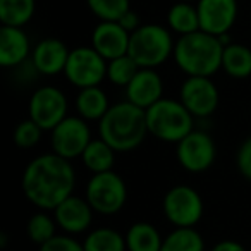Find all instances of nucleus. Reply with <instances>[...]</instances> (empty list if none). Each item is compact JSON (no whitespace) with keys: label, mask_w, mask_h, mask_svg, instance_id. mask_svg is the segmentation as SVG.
<instances>
[{"label":"nucleus","mask_w":251,"mask_h":251,"mask_svg":"<svg viewBox=\"0 0 251 251\" xmlns=\"http://www.w3.org/2000/svg\"><path fill=\"white\" fill-rule=\"evenodd\" d=\"M222 71L234 79H246L251 76V49L243 43H230L224 47Z\"/></svg>","instance_id":"412c9836"},{"label":"nucleus","mask_w":251,"mask_h":251,"mask_svg":"<svg viewBox=\"0 0 251 251\" xmlns=\"http://www.w3.org/2000/svg\"><path fill=\"white\" fill-rule=\"evenodd\" d=\"M84 198L98 215H115L127 201V186L117 172H100L88 181Z\"/></svg>","instance_id":"423d86ee"},{"label":"nucleus","mask_w":251,"mask_h":251,"mask_svg":"<svg viewBox=\"0 0 251 251\" xmlns=\"http://www.w3.org/2000/svg\"><path fill=\"white\" fill-rule=\"evenodd\" d=\"M148 134L164 143L177 145L186 134L195 129V117L191 112L174 98H162L147 108Z\"/></svg>","instance_id":"20e7f679"},{"label":"nucleus","mask_w":251,"mask_h":251,"mask_svg":"<svg viewBox=\"0 0 251 251\" xmlns=\"http://www.w3.org/2000/svg\"><path fill=\"white\" fill-rule=\"evenodd\" d=\"M38 251H84V246L71 234H57L45 244H42Z\"/></svg>","instance_id":"7c9ffc66"},{"label":"nucleus","mask_w":251,"mask_h":251,"mask_svg":"<svg viewBox=\"0 0 251 251\" xmlns=\"http://www.w3.org/2000/svg\"><path fill=\"white\" fill-rule=\"evenodd\" d=\"M224 45L219 36L206 31L189 33L179 36L174 47V60L186 76H206L212 77L219 69H222Z\"/></svg>","instance_id":"7ed1b4c3"},{"label":"nucleus","mask_w":251,"mask_h":251,"mask_svg":"<svg viewBox=\"0 0 251 251\" xmlns=\"http://www.w3.org/2000/svg\"><path fill=\"white\" fill-rule=\"evenodd\" d=\"M126 90V100L140 108H150L164 98V81L155 69L141 67Z\"/></svg>","instance_id":"dca6fc26"},{"label":"nucleus","mask_w":251,"mask_h":251,"mask_svg":"<svg viewBox=\"0 0 251 251\" xmlns=\"http://www.w3.org/2000/svg\"><path fill=\"white\" fill-rule=\"evenodd\" d=\"M107 64L108 60H105L91 45L76 47L71 50L62 74L73 86L79 90L100 86L101 81L107 77Z\"/></svg>","instance_id":"6e6552de"},{"label":"nucleus","mask_w":251,"mask_h":251,"mask_svg":"<svg viewBox=\"0 0 251 251\" xmlns=\"http://www.w3.org/2000/svg\"><path fill=\"white\" fill-rule=\"evenodd\" d=\"M91 129L88 121L81 115H67L64 121L50 131V147L52 151L67 160L81 158L83 151L90 145Z\"/></svg>","instance_id":"1a4fd4ad"},{"label":"nucleus","mask_w":251,"mask_h":251,"mask_svg":"<svg viewBox=\"0 0 251 251\" xmlns=\"http://www.w3.org/2000/svg\"><path fill=\"white\" fill-rule=\"evenodd\" d=\"M115 153L117 151L107 141H103L98 136L90 141L86 150L81 155V160H83V165L91 174H100V172H107L114 169Z\"/></svg>","instance_id":"4be33fe9"},{"label":"nucleus","mask_w":251,"mask_h":251,"mask_svg":"<svg viewBox=\"0 0 251 251\" xmlns=\"http://www.w3.org/2000/svg\"><path fill=\"white\" fill-rule=\"evenodd\" d=\"M67 110H69V101L66 93L50 84L33 91L28 101L29 119H33L43 131H52L60 121L69 115Z\"/></svg>","instance_id":"9d476101"},{"label":"nucleus","mask_w":251,"mask_h":251,"mask_svg":"<svg viewBox=\"0 0 251 251\" xmlns=\"http://www.w3.org/2000/svg\"><path fill=\"white\" fill-rule=\"evenodd\" d=\"M181 2H196V0H181Z\"/></svg>","instance_id":"c9c22d12"},{"label":"nucleus","mask_w":251,"mask_h":251,"mask_svg":"<svg viewBox=\"0 0 251 251\" xmlns=\"http://www.w3.org/2000/svg\"><path fill=\"white\" fill-rule=\"evenodd\" d=\"M42 134H43V129L33 121V119H25V121H21L14 127L12 138H14V143L18 145L19 148L29 150V148L36 147V145L40 143Z\"/></svg>","instance_id":"c756f323"},{"label":"nucleus","mask_w":251,"mask_h":251,"mask_svg":"<svg viewBox=\"0 0 251 251\" xmlns=\"http://www.w3.org/2000/svg\"><path fill=\"white\" fill-rule=\"evenodd\" d=\"M162 210L174 227H195L201 220L205 203L200 193L188 184H177L165 193Z\"/></svg>","instance_id":"0eeeda50"},{"label":"nucleus","mask_w":251,"mask_h":251,"mask_svg":"<svg viewBox=\"0 0 251 251\" xmlns=\"http://www.w3.org/2000/svg\"><path fill=\"white\" fill-rule=\"evenodd\" d=\"M176 157L184 171L191 174H201L213 165L217 157V147L208 133L193 129L176 147Z\"/></svg>","instance_id":"9b49d317"},{"label":"nucleus","mask_w":251,"mask_h":251,"mask_svg":"<svg viewBox=\"0 0 251 251\" xmlns=\"http://www.w3.org/2000/svg\"><path fill=\"white\" fill-rule=\"evenodd\" d=\"M210 251H246V248L234 239H224L220 243H217Z\"/></svg>","instance_id":"72a5a7b5"},{"label":"nucleus","mask_w":251,"mask_h":251,"mask_svg":"<svg viewBox=\"0 0 251 251\" xmlns=\"http://www.w3.org/2000/svg\"><path fill=\"white\" fill-rule=\"evenodd\" d=\"M236 164H237V169H239L241 176L251 182V136L246 138V140L241 143L239 150H237V155H236Z\"/></svg>","instance_id":"2f4dec72"},{"label":"nucleus","mask_w":251,"mask_h":251,"mask_svg":"<svg viewBox=\"0 0 251 251\" xmlns=\"http://www.w3.org/2000/svg\"><path fill=\"white\" fill-rule=\"evenodd\" d=\"M148 134L147 110L131 101H117L98 121V136L115 151H133Z\"/></svg>","instance_id":"f03ea898"},{"label":"nucleus","mask_w":251,"mask_h":251,"mask_svg":"<svg viewBox=\"0 0 251 251\" xmlns=\"http://www.w3.org/2000/svg\"><path fill=\"white\" fill-rule=\"evenodd\" d=\"M119 25H121L122 28L126 29V31L134 33L141 26V19H140V16H138L136 12L133 11V9H129V11L126 12V14L122 16L121 19H119Z\"/></svg>","instance_id":"473e14b6"},{"label":"nucleus","mask_w":251,"mask_h":251,"mask_svg":"<svg viewBox=\"0 0 251 251\" xmlns=\"http://www.w3.org/2000/svg\"><path fill=\"white\" fill-rule=\"evenodd\" d=\"M160 251H205V241L195 227H176L164 237Z\"/></svg>","instance_id":"a878e982"},{"label":"nucleus","mask_w":251,"mask_h":251,"mask_svg":"<svg viewBox=\"0 0 251 251\" xmlns=\"http://www.w3.org/2000/svg\"><path fill=\"white\" fill-rule=\"evenodd\" d=\"M33 47L26 31L18 26L0 28V66L5 69L19 67L28 62Z\"/></svg>","instance_id":"a211bd4d"},{"label":"nucleus","mask_w":251,"mask_h":251,"mask_svg":"<svg viewBox=\"0 0 251 251\" xmlns=\"http://www.w3.org/2000/svg\"><path fill=\"white\" fill-rule=\"evenodd\" d=\"M35 0H0V23L2 26H26L35 16Z\"/></svg>","instance_id":"393cba45"},{"label":"nucleus","mask_w":251,"mask_h":251,"mask_svg":"<svg viewBox=\"0 0 251 251\" xmlns=\"http://www.w3.org/2000/svg\"><path fill=\"white\" fill-rule=\"evenodd\" d=\"M71 50L59 38H43L33 47L29 60L33 62L38 74L43 76H57L64 73Z\"/></svg>","instance_id":"f3484780"},{"label":"nucleus","mask_w":251,"mask_h":251,"mask_svg":"<svg viewBox=\"0 0 251 251\" xmlns=\"http://www.w3.org/2000/svg\"><path fill=\"white\" fill-rule=\"evenodd\" d=\"M141 67L136 64V60L126 53V55H121L117 59L108 60L107 64V79L110 81L115 86L126 88L127 84L133 81V77L138 74Z\"/></svg>","instance_id":"bb28decb"},{"label":"nucleus","mask_w":251,"mask_h":251,"mask_svg":"<svg viewBox=\"0 0 251 251\" xmlns=\"http://www.w3.org/2000/svg\"><path fill=\"white\" fill-rule=\"evenodd\" d=\"M5 246H7V236L0 234V248H2V251H5Z\"/></svg>","instance_id":"f704fd0d"},{"label":"nucleus","mask_w":251,"mask_h":251,"mask_svg":"<svg viewBox=\"0 0 251 251\" xmlns=\"http://www.w3.org/2000/svg\"><path fill=\"white\" fill-rule=\"evenodd\" d=\"M167 26L171 31L179 36L189 35L200 29L198 9L193 2H181L177 0L167 12Z\"/></svg>","instance_id":"5701e85b"},{"label":"nucleus","mask_w":251,"mask_h":251,"mask_svg":"<svg viewBox=\"0 0 251 251\" xmlns=\"http://www.w3.org/2000/svg\"><path fill=\"white\" fill-rule=\"evenodd\" d=\"M57 227L59 226L55 222V217H50L47 212H38L29 217L28 224H26V232L33 243L42 246L53 236H57Z\"/></svg>","instance_id":"cd10ccee"},{"label":"nucleus","mask_w":251,"mask_h":251,"mask_svg":"<svg viewBox=\"0 0 251 251\" xmlns=\"http://www.w3.org/2000/svg\"><path fill=\"white\" fill-rule=\"evenodd\" d=\"M21 188L29 203L40 210H55L76 188V171L67 158L57 153H43L26 165Z\"/></svg>","instance_id":"f257e3e1"},{"label":"nucleus","mask_w":251,"mask_h":251,"mask_svg":"<svg viewBox=\"0 0 251 251\" xmlns=\"http://www.w3.org/2000/svg\"><path fill=\"white\" fill-rule=\"evenodd\" d=\"M76 112L86 121H100L110 108L108 97L100 86L83 88L76 95Z\"/></svg>","instance_id":"6ab92c4d"},{"label":"nucleus","mask_w":251,"mask_h":251,"mask_svg":"<svg viewBox=\"0 0 251 251\" xmlns=\"http://www.w3.org/2000/svg\"><path fill=\"white\" fill-rule=\"evenodd\" d=\"M200 29L213 36L226 35L237 19V0H196Z\"/></svg>","instance_id":"ddd939ff"},{"label":"nucleus","mask_w":251,"mask_h":251,"mask_svg":"<svg viewBox=\"0 0 251 251\" xmlns=\"http://www.w3.org/2000/svg\"><path fill=\"white\" fill-rule=\"evenodd\" d=\"M127 251H160L164 237L150 222H136L126 232Z\"/></svg>","instance_id":"aec40b11"},{"label":"nucleus","mask_w":251,"mask_h":251,"mask_svg":"<svg viewBox=\"0 0 251 251\" xmlns=\"http://www.w3.org/2000/svg\"><path fill=\"white\" fill-rule=\"evenodd\" d=\"M179 100L195 119H205L217 110L220 95L212 77L188 76L181 84Z\"/></svg>","instance_id":"f8f14e48"},{"label":"nucleus","mask_w":251,"mask_h":251,"mask_svg":"<svg viewBox=\"0 0 251 251\" xmlns=\"http://www.w3.org/2000/svg\"><path fill=\"white\" fill-rule=\"evenodd\" d=\"M86 4L100 21H119L131 9L129 0H86Z\"/></svg>","instance_id":"c85d7f7f"},{"label":"nucleus","mask_w":251,"mask_h":251,"mask_svg":"<svg viewBox=\"0 0 251 251\" xmlns=\"http://www.w3.org/2000/svg\"><path fill=\"white\" fill-rule=\"evenodd\" d=\"M93 213L95 210L91 208L88 200L76 195H71L53 210L57 226L71 236L86 232L93 222Z\"/></svg>","instance_id":"4468645a"},{"label":"nucleus","mask_w":251,"mask_h":251,"mask_svg":"<svg viewBox=\"0 0 251 251\" xmlns=\"http://www.w3.org/2000/svg\"><path fill=\"white\" fill-rule=\"evenodd\" d=\"M174 47L176 42L171 29L162 25H141L136 31L131 33L127 53L140 67L155 69L174 55Z\"/></svg>","instance_id":"39448f33"},{"label":"nucleus","mask_w":251,"mask_h":251,"mask_svg":"<svg viewBox=\"0 0 251 251\" xmlns=\"http://www.w3.org/2000/svg\"><path fill=\"white\" fill-rule=\"evenodd\" d=\"M84 251H127L126 237L110 227H97L83 239Z\"/></svg>","instance_id":"b1692460"},{"label":"nucleus","mask_w":251,"mask_h":251,"mask_svg":"<svg viewBox=\"0 0 251 251\" xmlns=\"http://www.w3.org/2000/svg\"><path fill=\"white\" fill-rule=\"evenodd\" d=\"M131 33L126 31L119 21H100L91 33V47L105 60L117 59L129 52Z\"/></svg>","instance_id":"2eb2a0df"}]
</instances>
